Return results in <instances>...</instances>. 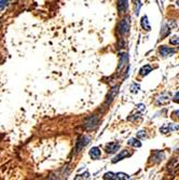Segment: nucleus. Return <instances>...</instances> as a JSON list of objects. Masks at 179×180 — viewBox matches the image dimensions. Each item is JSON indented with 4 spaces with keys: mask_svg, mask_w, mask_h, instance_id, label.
I'll list each match as a JSON object with an SVG mask.
<instances>
[{
    "mask_svg": "<svg viewBox=\"0 0 179 180\" xmlns=\"http://www.w3.org/2000/svg\"><path fill=\"white\" fill-rule=\"evenodd\" d=\"M130 26H131L130 20H128V18H124V20L120 23V25H119V29H120L121 34H126V32H128Z\"/></svg>",
    "mask_w": 179,
    "mask_h": 180,
    "instance_id": "3",
    "label": "nucleus"
},
{
    "mask_svg": "<svg viewBox=\"0 0 179 180\" xmlns=\"http://www.w3.org/2000/svg\"><path fill=\"white\" fill-rule=\"evenodd\" d=\"M177 5H178V7H179V1H177Z\"/></svg>",
    "mask_w": 179,
    "mask_h": 180,
    "instance_id": "22",
    "label": "nucleus"
},
{
    "mask_svg": "<svg viewBox=\"0 0 179 180\" xmlns=\"http://www.w3.org/2000/svg\"><path fill=\"white\" fill-rule=\"evenodd\" d=\"M8 5V0H0V11H2Z\"/></svg>",
    "mask_w": 179,
    "mask_h": 180,
    "instance_id": "17",
    "label": "nucleus"
},
{
    "mask_svg": "<svg viewBox=\"0 0 179 180\" xmlns=\"http://www.w3.org/2000/svg\"><path fill=\"white\" fill-rule=\"evenodd\" d=\"M131 155H132V153L128 152V150H122L120 153H119L118 155H117L114 159H113V160H112V163H117V162H119V161L123 160V159H126L128 156H131Z\"/></svg>",
    "mask_w": 179,
    "mask_h": 180,
    "instance_id": "4",
    "label": "nucleus"
},
{
    "mask_svg": "<svg viewBox=\"0 0 179 180\" xmlns=\"http://www.w3.org/2000/svg\"><path fill=\"white\" fill-rule=\"evenodd\" d=\"M128 0H118V10L120 13H124L128 10Z\"/></svg>",
    "mask_w": 179,
    "mask_h": 180,
    "instance_id": "8",
    "label": "nucleus"
},
{
    "mask_svg": "<svg viewBox=\"0 0 179 180\" xmlns=\"http://www.w3.org/2000/svg\"><path fill=\"white\" fill-rule=\"evenodd\" d=\"M169 43L173 45L179 44V37H177V36H173V37L169 39Z\"/></svg>",
    "mask_w": 179,
    "mask_h": 180,
    "instance_id": "14",
    "label": "nucleus"
},
{
    "mask_svg": "<svg viewBox=\"0 0 179 180\" xmlns=\"http://www.w3.org/2000/svg\"><path fill=\"white\" fill-rule=\"evenodd\" d=\"M133 5H134V11H135V14L138 15V14H139L140 8H141V1H140V0H133Z\"/></svg>",
    "mask_w": 179,
    "mask_h": 180,
    "instance_id": "11",
    "label": "nucleus"
},
{
    "mask_svg": "<svg viewBox=\"0 0 179 180\" xmlns=\"http://www.w3.org/2000/svg\"><path fill=\"white\" fill-rule=\"evenodd\" d=\"M128 143L130 146H132V147H134V148H139V147H141V142H140L138 139H135V138H131L130 140L128 141Z\"/></svg>",
    "mask_w": 179,
    "mask_h": 180,
    "instance_id": "13",
    "label": "nucleus"
},
{
    "mask_svg": "<svg viewBox=\"0 0 179 180\" xmlns=\"http://www.w3.org/2000/svg\"><path fill=\"white\" fill-rule=\"evenodd\" d=\"M151 71H152V67L147 64L144 67H141V69H140V74H141V76H147V74Z\"/></svg>",
    "mask_w": 179,
    "mask_h": 180,
    "instance_id": "12",
    "label": "nucleus"
},
{
    "mask_svg": "<svg viewBox=\"0 0 179 180\" xmlns=\"http://www.w3.org/2000/svg\"><path fill=\"white\" fill-rule=\"evenodd\" d=\"M140 23H141V27L144 28L145 30L149 31V30L151 29V27H150V24H149V21H148V18H147V15L142 16L141 21H140Z\"/></svg>",
    "mask_w": 179,
    "mask_h": 180,
    "instance_id": "9",
    "label": "nucleus"
},
{
    "mask_svg": "<svg viewBox=\"0 0 179 180\" xmlns=\"http://www.w3.org/2000/svg\"><path fill=\"white\" fill-rule=\"evenodd\" d=\"M174 101H176V103H179V92H178V93L175 94V96H174Z\"/></svg>",
    "mask_w": 179,
    "mask_h": 180,
    "instance_id": "20",
    "label": "nucleus"
},
{
    "mask_svg": "<svg viewBox=\"0 0 179 180\" xmlns=\"http://www.w3.org/2000/svg\"><path fill=\"white\" fill-rule=\"evenodd\" d=\"M118 92H119V87H113V89L111 90L110 94H109V95H108V99H107V103H106V104H110L111 101H112V99L115 97V95L118 94Z\"/></svg>",
    "mask_w": 179,
    "mask_h": 180,
    "instance_id": "10",
    "label": "nucleus"
},
{
    "mask_svg": "<svg viewBox=\"0 0 179 180\" xmlns=\"http://www.w3.org/2000/svg\"><path fill=\"white\" fill-rule=\"evenodd\" d=\"M88 153H90V156H91L93 160H98L101 155V150H99V148H97V147H93Z\"/></svg>",
    "mask_w": 179,
    "mask_h": 180,
    "instance_id": "7",
    "label": "nucleus"
},
{
    "mask_svg": "<svg viewBox=\"0 0 179 180\" xmlns=\"http://www.w3.org/2000/svg\"><path fill=\"white\" fill-rule=\"evenodd\" d=\"M176 53V50L172 49V47H165V45H162L160 47V54L164 57H168V56H173V55Z\"/></svg>",
    "mask_w": 179,
    "mask_h": 180,
    "instance_id": "2",
    "label": "nucleus"
},
{
    "mask_svg": "<svg viewBox=\"0 0 179 180\" xmlns=\"http://www.w3.org/2000/svg\"><path fill=\"white\" fill-rule=\"evenodd\" d=\"M137 136L139 137V138H146L147 137V135H146V132L145 131H140L137 133Z\"/></svg>",
    "mask_w": 179,
    "mask_h": 180,
    "instance_id": "18",
    "label": "nucleus"
},
{
    "mask_svg": "<svg viewBox=\"0 0 179 180\" xmlns=\"http://www.w3.org/2000/svg\"><path fill=\"white\" fill-rule=\"evenodd\" d=\"M130 178V176L128 175V174H124V173H118L117 174V179H122V180H125V179H128Z\"/></svg>",
    "mask_w": 179,
    "mask_h": 180,
    "instance_id": "16",
    "label": "nucleus"
},
{
    "mask_svg": "<svg viewBox=\"0 0 179 180\" xmlns=\"http://www.w3.org/2000/svg\"><path fill=\"white\" fill-rule=\"evenodd\" d=\"M104 179H117V174L106 173L105 175H104Z\"/></svg>",
    "mask_w": 179,
    "mask_h": 180,
    "instance_id": "15",
    "label": "nucleus"
},
{
    "mask_svg": "<svg viewBox=\"0 0 179 180\" xmlns=\"http://www.w3.org/2000/svg\"><path fill=\"white\" fill-rule=\"evenodd\" d=\"M179 129V125H176V124H173V123H167L164 124L162 127L160 128V132H162L163 134H166V133H172L174 131H177Z\"/></svg>",
    "mask_w": 179,
    "mask_h": 180,
    "instance_id": "1",
    "label": "nucleus"
},
{
    "mask_svg": "<svg viewBox=\"0 0 179 180\" xmlns=\"http://www.w3.org/2000/svg\"><path fill=\"white\" fill-rule=\"evenodd\" d=\"M174 116H176L177 118H179V110H176V111H174Z\"/></svg>",
    "mask_w": 179,
    "mask_h": 180,
    "instance_id": "21",
    "label": "nucleus"
},
{
    "mask_svg": "<svg viewBox=\"0 0 179 180\" xmlns=\"http://www.w3.org/2000/svg\"><path fill=\"white\" fill-rule=\"evenodd\" d=\"M88 140H90V138H88V137H85V136H84V137H81V138L79 139V141L77 142V151H78V152L79 151H81V149L84 148V147L88 143Z\"/></svg>",
    "mask_w": 179,
    "mask_h": 180,
    "instance_id": "5",
    "label": "nucleus"
},
{
    "mask_svg": "<svg viewBox=\"0 0 179 180\" xmlns=\"http://www.w3.org/2000/svg\"><path fill=\"white\" fill-rule=\"evenodd\" d=\"M138 89H139V87H138L137 84H133L132 87H131V91H132L133 93H136V92L138 91Z\"/></svg>",
    "mask_w": 179,
    "mask_h": 180,
    "instance_id": "19",
    "label": "nucleus"
},
{
    "mask_svg": "<svg viewBox=\"0 0 179 180\" xmlns=\"http://www.w3.org/2000/svg\"><path fill=\"white\" fill-rule=\"evenodd\" d=\"M119 143L118 142H109L106 145V152L107 153H114L115 151L119 149Z\"/></svg>",
    "mask_w": 179,
    "mask_h": 180,
    "instance_id": "6",
    "label": "nucleus"
}]
</instances>
